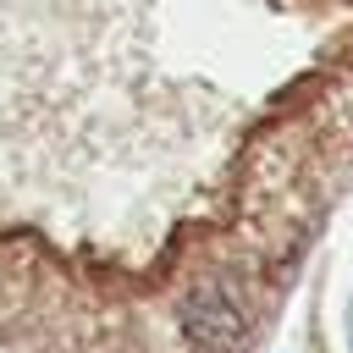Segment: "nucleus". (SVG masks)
Segmentation results:
<instances>
[{
	"label": "nucleus",
	"instance_id": "1",
	"mask_svg": "<svg viewBox=\"0 0 353 353\" xmlns=\"http://www.w3.org/2000/svg\"><path fill=\"white\" fill-rule=\"evenodd\" d=\"M176 325H182V342L193 353H237L248 336V314L232 298V287H221V281L193 287L176 309Z\"/></svg>",
	"mask_w": 353,
	"mask_h": 353
}]
</instances>
